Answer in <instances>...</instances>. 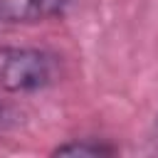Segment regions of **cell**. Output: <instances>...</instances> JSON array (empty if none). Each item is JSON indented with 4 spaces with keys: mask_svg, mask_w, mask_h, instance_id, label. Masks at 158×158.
<instances>
[{
    "mask_svg": "<svg viewBox=\"0 0 158 158\" xmlns=\"http://www.w3.org/2000/svg\"><path fill=\"white\" fill-rule=\"evenodd\" d=\"M59 57L40 47H0V89L35 94L57 81Z\"/></svg>",
    "mask_w": 158,
    "mask_h": 158,
    "instance_id": "cell-1",
    "label": "cell"
},
{
    "mask_svg": "<svg viewBox=\"0 0 158 158\" xmlns=\"http://www.w3.org/2000/svg\"><path fill=\"white\" fill-rule=\"evenodd\" d=\"M72 0H0V27L59 17Z\"/></svg>",
    "mask_w": 158,
    "mask_h": 158,
    "instance_id": "cell-2",
    "label": "cell"
},
{
    "mask_svg": "<svg viewBox=\"0 0 158 158\" xmlns=\"http://www.w3.org/2000/svg\"><path fill=\"white\" fill-rule=\"evenodd\" d=\"M118 148L104 138H74L67 143H59L57 148H52V156H89V158H99V156H116Z\"/></svg>",
    "mask_w": 158,
    "mask_h": 158,
    "instance_id": "cell-3",
    "label": "cell"
},
{
    "mask_svg": "<svg viewBox=\"0 0 158 158\" xmlns=\"http://www.w3.org/2000/svg\"><path fill=\"white\" fill-rule=\"evenodd\" d=\"M12 123H15V114L10 111V106H7V104H2V101H0V131H7Z\"/></svg>",
    "mask_w": 158,
    "mask_h": 158,
    "instance_id": "cell-4",
    "label": "cell"
},
{
    "mask_svg": "<svg viewBox=\"0 0 158 158\" xmlns=\"http://www.w3.org/2000/svg\"><path fill=\"white\" fill-rule=\"evenodd\" d=\"M153 146H156V151H158V118H156V131H153Z\"/></svg>",
    "mask_w": 158,
    "mask_h": 158,
    "instance_id": "cell-5",
    "label": "cell"
}]
</instances>
